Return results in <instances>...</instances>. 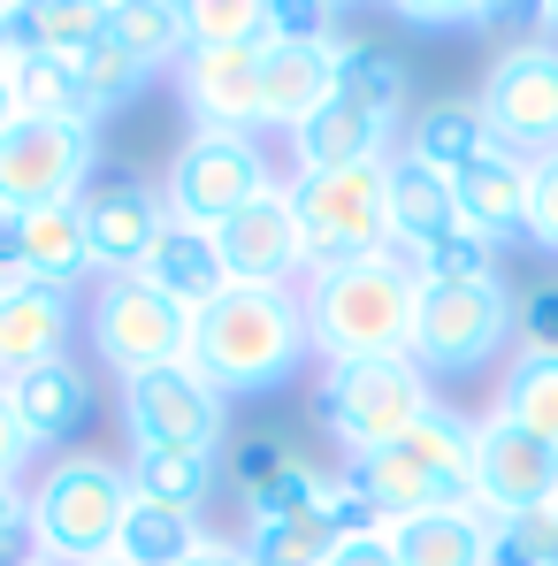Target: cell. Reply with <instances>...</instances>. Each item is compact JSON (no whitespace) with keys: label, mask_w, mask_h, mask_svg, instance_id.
I'll return each instance as SVG.
<instances>
[{"label":"cell","mask_w":558,"mask_h":566,"mask_svg":"<svg viewBox=\"0 0 558 566\" xmlns=\"http://www.w3.org/2000/svg\"><path fill=\"white\" fill-rule=\"evenodd\" d=\"M306 360H314V337H306V298L298 291L230 283L214 306L191 314V368L222 398H269Z\"/></svg>","instance_id":"6da1fadb"},{"label":"cell","mask_w":558,"mask_h":566,"mask_svg":"<svg viewBox=\"0 0 558 566\" xmlns=\"http://www.w3.org/2000/svg\"><path fill=\"white\" fill-rule=\"evenodd\" d=\"M306 337L322 360H406L413 353V306H421V276L382 245L368 261L322 269L306 276Z\"/></svg>","instance_id":"7a4b0ae2"},{"label":"cell","mask_w":558,"mask_h":566,"mask_svg":"<svg viewBox=\"0 0 558 566\" xmlns=\"http://www.w3.org/2000/svg\"><path fill=\"white\" fill-rule=\"evenodd\" d=\"M23 505H31V559L93 566L115 559V536H123V513H130V474L99 452H62L23 490Z\"/></svg>","instance_id":"3957f363"},{"label":"cell","mask_w":558,"mask_h":566,"mask_svg":"<svg viewBox=\"0 0 558 566\" xmlns=\"http://www.w3.org/2000/svg\"><path fill=\"white\" fill-rule=\"evenodd\" d=\"M520 329V306L505 276H474V283H421L413 306V368L421 376H474L505 353V337Z\"/></svg>","instance_id":"277c9868"},{"label":"cell","mask_w":558,"mask_h":566,"mask_svg":"<svg viewBox=\"0 0 558 566\" xmlns=\"http://www.w3.org/2000/svg\"><path fill=\"white\" fill-rule=\"evenodd\" d=\"M283 191H291V207H298L314 276H322V269H345V261H368V253L390 245V161L298 177V185H283Z\"/></svg>","instance_id":"5b68a950"},{"label":"cell","mask_w":558,"mask_h":566,"mask_svg":"<svg viewBox=\"0 0 558 566\" xmlns=\"http://www.w3.org/2000/svg\"><path fill=\"white\" fill-rule=\"evenodd\" d=\"M436 390L413 360H322L314 382V413L322 429L345 444V452H375V444H398L406 421L429 406Z\"/></svg>","instance_id":"8992f818"},{"label":"cell","mask_w":558,"mask_h":566,"mask_svg":"<svg viewBox=\"0 0 558 566\" xmlns=\"http://www.w3.org/2000/svg\"><path fill=\"white\" fill-rule=\"evenodd\" d=\"M261 191H276L269 177V154H261V138H222V130H199L177 146V161H169V185H161V207H169V222H191V230H222L230 214H245Z\"/></svg>","instance_id":"52a82bcc"},{"label":"cell","mask_w":558,"mask_h":566,"mask_svg":"<svg viewBox=\"0 0 558 566\" xmlns=\"http://www.w3.org/2000/svg\"><path fill=\"white\" fill-rule=\"evenodd\" d=\"M482 123H489V146L520 154V161H544L558 154V39H520L489 62L482 77Z\"/></svg>","instance_id":"ba28073f"},{"label":"cell","mask_w":558,"mask_h":566,"mask_svg":"<svg viewBox=\"0 0 558 566\" xmlns=\"http://www.w3.org/2000/svg\"><path fill=\"white\" fill-rule=\"evenodd\" d=\"M85 322H93V345L115 376H146V368L191 360V314L177 298H161L146 276H99Z\"/></svg>","instance_id":"9c48e42d"},{"label":"cell","mask_w":558,"mask_h":566,"mask_svg":"<svg viewBox=\"0 0 558 566\" xmlns=\"http://www.w3.org/2000/svg\"><path fill=\"white\" fill-rule=\"evenodd\" d=\"M99 169V130L93 123H46V115H15L0 138V214L46 207V199H77Z\"/></svg>","instance_id":"30bf717a"},{"label":"cell","mask_w":558,"mask_h":566,"mask_svg":"<svg viewBox=\"0 0 558 566\" xmlns=\"http://www.w3.org/2000/svg\"><path fill=\"white\" fill-rule=\"evenodd\" d=\"M123 429L138 444H161V452H222V390L199 376L191 360L177 368H146V376H123Z\"/></svg>","instance_id":"8fae6325"},{"label":"cell","mask_w":558,"mask_h":566,"mask_svg":"<svg viewBox=\"0 0 558 566\" xmlns=\"http://www.w3.org/2000/svg\"><path fill=\"white\" fill-rule=\"evenodd\" d=\"M214 253H222V269L230 283H261V291H291V283L314 276V261H306V230H298V207H291V191H261L245 214H230L222 230H214Z\"/></svg>","instance_id":"7c38bea8"},{"label":"cell","mask_w":558,"mask_h":566,"mask_svg":"<svg viewBox=\"0 0 558 566\" xmlns=\"http://www.w3.org/2000/svg\"><path fill=\"white\" fill-rule=\"evenodd\" d=\"M0 269L15 283H46V291H70L77 298V283H93V245H85V191L77 199H46V207H23V214H8V230H0Z\"/></svg>","instance_id":"4fadbf2b"},{"label":"cell","mask_w":558,"mask_h":566,"mask_svg":"<svg viewBox=\"0 0 558 566\" xmlns=\"http://www.w3.org/2000/svg\"><path fill=\"white\" fill-rule=\"evenodd\" d=\"M558 490V452L536 444L528 429H513L505 413H482L474 421V513L505 521V513H528Z\"/></svg>","instance_id":"5bb4252c"},{"label":"cell","mask_w":558,"mask_h":566,"mask_svg":"<svg viewBox=\"0 0 558 566\" xmlns=\"http://www.w3.org/2000/svg\"><path fill=\"white\" fill-rule=\"evenodd\" d=\"M261 54H269V39H253V46H191L177 62V93L199 115V130H222V138L261 130Z\"/></svg>","instance_id":"9a60e30c"},{"label":"cell","mask_w":558,"mask_h":566,"mask_svg":"<svg viewBox=\"0 0 558 566\" xmlns=\"http://www.w3.org/2000/svg\"><path fill=\"white\" fill-rule=\"evenodd\" d=\"M345 46L352 39H269L261 54V130H298L314 107L337 99V77H345Z\"/></svg>","instance_id":"2e32d148"},{"label":"cell","mask_w":558,"mask_h":566,"mask_svg":"<svg viewBox=\"0 0 558 566\" xmlns=\"http://www.w3.org/2000/svg\"><path fill=\"white\" fill-rule=\"evenodd\" d=\"M169 207L161 191H146L138 177H107L85 191V245H93V276H138L154 238H161Z\"/></svg>","instance_id":"e0dca14e"},{"label":"cell","mask_w":558,"mask_h":566,"mask_svg":"<svg viewBox=\"0 0 558 566\" xmlns=\"http://www.w3.org/2000/svg\"><path fill=\"white\" fill-rule=\"evenodd\" d=\"M70 322H77V298L70 291L8 283V298H0V382L31 376L46 360H70Z\"/></svg>","instance_id":"ac0fdd59"},{"label":"cell","mask_w":558,"mask_h":566,"mask_svg":"<svg viewBox=\"0 0 558 566\" xmlns=\"http://www.w3.org/2000/svg\"><path fill=\"white\" fill-rule=\"evenodd\" d=\"M390 452L421 474L444 505H474V421L452 413L444 398H429V406L406 421V437H398Z\"/></svg>","instance_id":"d6986e66"},{"label":"cell","mask_w":558,"mask_h":566,"mask_svg":"<svg viewBox=\"0 0 558 566\" xmlns=\"http://www.w3.org/2000/svg\"><path fill=\"white\" fill-rule=\"evenodd\" d=\"M390 123H375L368 107H352V99H329V107H314L298 130H291V161H298V177H329V169H360V161H390Z\"/></svg>","instance_id":"ffe728a7"},{"label":"cell","mask_w":558,"mask_h":566,"mask_svg":"<svg viewBox=\"0 0 558 566\" xmlns=\"http://www.w3.org/2000/svg\"><path fill=\"white\" fill-rule=\"evenodd\" d=\"M452 199H460V222H474L489 245L528 238V161H520V154L489 146L460 185H452Z\"/></svg>","instance_id":"44dd1931"},{"label":"cell","mask_w":558,"mask_h":566,"mask_svg":"<svg viewBox=\"0 0 558 566\" xmlns=\"http://www.w3.org/2000/svg\"><path fill=\"white\" fill-rule=\"evenodd\" d=\"M398 138H406L398 154H406L413 169L444 177V185H460L466 169L489 154V123H482V107H474V99H436V107H421Z\"/></svg>","instance_id":"7402d4cb"},{"label":"cell","mask_w":558,"mask_h":566,"mask_svg":"<svg viewBox=\"0 0 558 566\" xmlns=\"http://www.w3.org/2000/svg\"><path fill=\"white\" fill-rule=\"evenodd\" d=\"M138 276L154 283L161 298H177L185 314L214 306V298L230 291V269H222L214 238H207V230H191V222H161V238H154V253H146V269H138Z\"/></svg>","instance_id":"603a6c76"},{"label":"cell","mask_w":558,"mask_h":566,"mask_svg":"<svg viewBox=\"0 0 558 566\" xmlns=\"http://www.w3.org/2000/svg\"><path fill=\"white\" fill-rule=\"evenodd\" d=\"M8 398H15V421H23L31 444H70V437L93 421V382H85L77 360H46V368H31V376H15Z\"/></svg>","instance_id":"cb8c5ba5"},{"label":"cell","mask_w":558,"mask_h":566,"mask_svg":"<svg viewBox=\"0 0 558 566\" xmlns=\"http://www.w3.org/2000/svg\"><path fill=\"white\" fill-rule=\"evenodd\" d=\"M390 552H398V566H482L489 559V513L436 505L421 521H398L390 528Z\"/></svg>","instance_id":"d4e9b609"},{"label":"cell","mask_w":558,"mask_h":566,"mask_svg":"<svg viewBox=\"0 0 558 566\" xmlns=\"http://www.w3.org/2000/svg\"><path fill=\"white\" fill-rule=\"evenodd\" d=\"M460 222V199L444 177H429V169H413L406 154H390V253L413 269V253L436 238V230H452Z\"/></svg>","instance_id":"484cf974"},{"label":"cell","mask_w":558,"mask_h":566,"mask_svg":"<svg viewBox=\"0 0 558 566\" xmlns=\"http://www.w3.org/2000/svg\"><path fill=\"white\" fill-rule=\"evenodd\" d=\"M337 482H345V490L368 505L382 528H398V521H421V513H436V505H444V497H436L421 474L406 468L390 444H375V452H345V474H337Z\"/></svg>","instance_id":"4316f807"},{"label":"cell","mask_w":558,"mask_h":566,"mask_svg":"<svg viewBox=\"0 0 558 566\" xmlns=\"http://www.w3.org/2000/svg\"><path fill=\"white\" fill-rule=\"evenodd\" d=\"M489 413H505L513 429H528L536 444L558 452V353L520 345L513 368H505V382H497V406H489Z\"/></svg>","instance_id":"83f0119b"},{"label":"cell","mask_w":558,"mask_h":566,"mask_svg":"<svg viewBox=\"0 0 558 566\" xmlns=\"http://www.w3.org/2000/svg\"><path fill=\"white\" fill-rule=\"evenodd\" d=\"M93 39H107V0H23L15 8V46L77 62Z\"/></svg>","instance_id":"f1b7e54d"},{"label":"cell","mask_w":558,"mask_h":566,"mask_svg":"<svg viewBox=\"0 0 558 566\" xmlns=\"http://www.w3.org/2000/svg\"><path fill=\"white\" fill-rule=\"evenodd\" d=\"M199 521L191 513H169V505H146V497H130V513H123V536H115V559L123 566H185L199 552Z\"/></svg>","instance_id":"f546056e"},{"label":"cell","mask_w":558,"mask_h":566,"mask_svg":"<svg viewBox=\"0 0 558 566\" xmlns=\"http://www.w3.org/2000/svg\"><path fill=\"white\" fill-rule=\"evenodd\" d=\"M207 490H214V460L207 452H161V444H138L130 452V497H146V505L191 513Z\"/></svg>","instance_id":"4dcf8cb0"},{"label":"cell","mask_w":558,"mask_h":566,"mask_svg":"<svg viewBox=\"0 0 558 566\" xmlns=\"http://www.w3.org/2000/svg\"><path fill=\"white\" fill-rule=\"evenodd\" d=\"M8 93H15V115L93 123V130H99V115L85 107V93H77V70H70V62H54V54H23V62L8 70Z\"/></svg>","instance_id":"1f68e13d"},{"label":"cell","mask_w":558,"mask_h":566,"mask_svg":"<svg viewBox=\"0 0 558 566\" xmlns=\"http://www.w3.org/2000/svg\"><path fill=\"white\" fill-rule=\"evenodd\" d=\"M107 39H115V46H130L146 70L185 62V23H177V0H107Z\"/></svg>","instance_id":"d6a6232c"},{"label":"cell","mask_w":558,"mask_h":566,"mask_svg":"<svg viewBox=\"0 0 558 566\" xmlns=\"http://www.w3.org/2000/svg\"><path fill=\"white\" fill-rule=\"evenodd\" d=\"M70 70H77V93H85V107H93L99 123H107L123 99H138V85L154 77V70H146L130 46H115V39H93V46H85Z\"/></svg>","instance_id":"836d02e7"},{"label":"cell","mask_w":558,"mask_h":566,"mask_svg":"<svg viewBox=\"0 0 558 566\" xmlns=\"http://www.w3.org/2000/svg\"><path fill=\"white\" fill-rule=\"evenodd\" d=\"M337 99L368 107L375 123H390V130H398V115H406V62H398V54H375V46H345Z\"/></svg>","instance_id":"e575fe53"},{"label":"cell","mask_w":558,"mask_h":566,"mask_svg":"<svg viewBox=\"0 0 558 566\" xmlns=\"http://www.w3.org/2000/svg\"><path fill=\"white\" fill-rule=\"evenodd\" d=\"M185 23V54L191 46H253L269 39V0H177Z\"/></svg>","instance_id":"d590c367"},{"label":"cell","mask_w":558,"mask_h":566,"mask_svg":"<svg viewBox=\"0 0 558 566\" xmlns=\"http://www.w3.org/2000/svg\"><path fill=\"white\" fill-rule=\"evenodd\" d=\"M482 566H558V490L528 513L489 521V559Z\"/></svg>","instance_id":"8d00e7d4"},{"label":"cell","mask_w":558,"mask_h":566,"mask_svg":"<svg viewBox=\"0 0 558 566\" xmlns=\"http://www.w3.org/2000/svg\"><path fill=\"white\" fill-rule=\"evenodd\" d=\"M413 276H421V283H474V276H497V245H489L474 222H452V230H436V238L413 253Z\"/></svg>","instance_id":"74e56055"},{"label":"cell","mask_w":558,"mask_h":566,"mask_svg":"<svg viewBox=\"0 0 558 566\" xmlns=\"http://www.w3.org/2000/svg\"><path fill=\"white\" fill-rule=\"evenodd\" d=\"M322 497H329V474H314L306 460H291L283 474H269V482L245 497V513H253V521H298V513H314Z\"/></svg>","instance_id":"f35d334b"},{"label":"cell","mask_w":558,"mask_h":566,"mask_svg":"<svg viewBox=\"0 0 558 566\" xmlns=\"http://www.w3.org/2000/svg\"><path fill=\"white\" fill-rule=\"evenodd\" d=\"M528 245L558 261V154L528 161Z\"/></svg>","instance_id":"ab89813d"},{"label":"cell","mask_w":558,"mask_h":566,"mask_svg":"<svg viewBox=\"0 0 558 566\" xmlns=\"http://www.w3.org/2000/svg\"><path fill=\"white\" fill-rule=\"evenodd\" d=\"M390 15L413 31H474L489 23V0H390Z\"/></svg>","instance_id":"60d3db41"},{"label":"cell","mask_w":558,"mask_h":566,"mask_svg":"<svg viewBox=\"0 0 558 566\" xmlns=\"http://www.w3.org/2000/svg\"><path fill=\"white\" fill-rule=\"evenodd\" d=\"M329 0H269V39H329Z\"/></svg>","instance_id":"b9f144b4"},{"label":"cell","mask_w":558,"mask_h":566,"mask_svg":"<svg viewBox=\"0 0 558 566\" xmlns=\"http://www.w3.org/2000/svg\"><path fill=\"white\" fill-rule=\"evenodd\" d=\"M31 559V505H23V482H0V566Z\"/></svg>","instance_id":"7bdbcfd3"},{"label":"cell","mask_w":558,"mask_h":566,"mask_svg":"<svg viewBox=\"0 0 558 566\" xmlns=\"http://www.w3.org/2000/svg\"><path fill=\"white\" fill-rule=\"evenodd\" d=\"M291 460H298L291 444H276V437H253V444H238V452H230V474H238V482H245V497H253V490H261L269 474H283Z\"/></svg>","instance_id":"ee69618b"},{"label":"cell","mask_w":558,"mask_h":566,"mask_svg":"<svg viewBox=\"0 0 558 566\" xmlns=\"http://www.w3.org/2000/svg\"><path fill=\"white\" fill-rule=\"evenodd\" d=\"M31 437H23V421H15V398H8V382H0V482H23V468H31Z\"/></svg>","instance_id":"f6af8a7d"},{"label":"cell","mask_w":558,"mask_h":566,"mask_svg":"<svg viewBox=\"0 0 558 566\" xmlns=\"http://www.w3.org/2000/svg\"><path fill=\"white\" fill-rule=\"evenodd\" d=\"M520 345H544V353H558V283H544V291L520 306Z\"/></svg>","instance_id":"bcb514c9"},{"label":"cell","mask_w":558,"mask_h":566,"mask_svg":"<svg viewBox=\"0 0 558 566\" xmlns=\"http://www.w3.org/2000/svg\"><path fill=\"white\" fill-rule=\"evenodd\" d=\"M329 566H398L390 552V528H375V536H352V544H337V559Z\"/></svg>","instance_id":"7dc6e473"},{"label":"cell","mask_w":558,"mask_h":566,"mask_svg":"<svg viewBox=\"0 0 558 566\" xmlns=\"http://www.w3.org/2000/svg\"><path fill=\"white\" fill-rule=\"evenodd\" d=\"M185 566H253L245 559V544H222V536H199V552Z\"/></svg>","instance_id":"c3c4849f"},{"label":"cell","mask_w":558,"mask_h":566,"mask_svg":"<svg viewBox=\"0 0 558 566\" xmlns=\"http://www.w3.org/2000/svg\"><path fill=\"white\" fill-rule=\"evenodd\" d=\"M8 123H15V93H8V70H0V138H8Z\"/></svg>","instance_id":"681fc988"},{"label":"cell","mask_w":558,"mask_h":566,"mask_svg":"<svg viewBox=\"0 0 558 566\" xmlns=\"http://www.w3.org/2000/svg\"><path fill=\"white\" fill-rule=\"evenodd\" d=\"M536 15H544V23H551V31H558V0H536Z\"/></svg>","instance_id":"f907efd6"},{"label":"cell","mask_w":558,"mask_h":566,"mask_svg":"<svg viewBox=\"0 0 558 566\" xmlns=\"http://www.w3.org/2000/svg\"><path fill=\"white\" fill-rule=\"evenodd\" d=\"M15 8H23V0H0V15H15Z\"/></svg>","instance_id":"816d5d0a"},{"label":"cell","mask_w":558,"mask_h":566,"mask_svg":"<svg viewBox=\"0 0 558 566\" xmlns=\"http://www.w3.org/2000/svg\"><path fill=\"white\" fill-rule=\"evenodd\" d=\"M8 283H15V276H8V269H0V298H8Z\"/></svg>","instance_id":"f5cc1de1"},{"label":"cell","mask_w":558,"mask_h":566,"mask_svg":"<svg viewBox=\"0 0 558 566\" xmlns=\"http://www.w3.org/2000/svg\"><path fill=\"white\" fill-rule=\"evenodd\" d=\"M93 566H123V559H93Z\"/></svg>","instance_id":"db71d44e"},{"label":"cell","mask_w":558,"mask_h":566,"mask_svg":"<svg viewBox=\"0 0 558 566\" xmlns=\"http://www.w3.org/2000/svg\"><path fill=\"white\" fill-rule=\"evenodd\" d=\"M497 8H505V0H489V15H497Z\"/></svg>","instance_id":"11a10c76"},{"label":"cell","mask_w":558,"mask_h":566,"mask_svg":"<svg viewBox=\"0 0 558 566\" xmlns=\"http://www.w3.org/2000/svg\"><path fill=\"white\" fill-rule=\"evenodd\" d=\"M23 566H46V559H23Z\"/></svg>","instance_id":"9f6ffc18"},{"label":"cell","mask_w":558,"mask_h":566,"mask_svg":"<svg viewBox=\"0 0 558 566\" xmlns=\"http://www.w3.org/2000/svg\"><path fill=\"white\" fill-rule=\"evenodd\" d=\"M0 230H8V214H0Z\"/></svg>","instance_id":"6f0895ef"},{"label":"cell","mask_w":558,"mask_h":566,"mask_svg":"<svg viewBox=\"0 0 558 566\" xmlns=\"http://www.w3.org/2000/svg\"><path fill=\"white\" fill-rule=\"evenodd\" d=\"M329 8H345V0H329Z\"/></svg>","instance_id":"680465c9"}]
</instances>
